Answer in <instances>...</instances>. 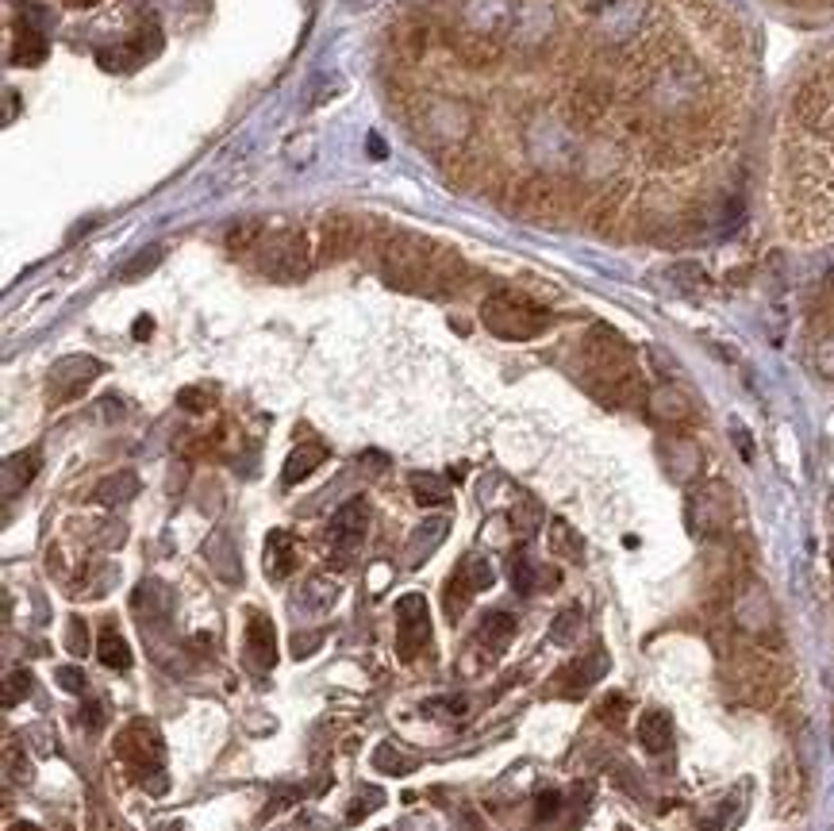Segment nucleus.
Masks as SVG:
<instances>
[{
	"label": "nucleus",
	"mask_w": 834,
	"mask_h": 831,
	"mask_svg": "<svg viewBox=\"0 0 834 831\" xmlns=\"http://www.w3.org/2000/svg\"><path fill=\"white\" fill-rule=\"evenodd\" d=\"M385 281L396 285V289H404V293L439 297V293H454L458 289L462 262L450 251L435 247L431 239L404 235V239H393L385 247Z\"/></svg>",
	"instance_id": "f257e3e1"
},
{
	"label": "nucleus",
	"mask_w": 834,
	"mask_h": 831,
	"mask_svg": "<svg viewBox=\"0 0 834 831\" xmlns=\"http://www.w3.org/2000/svg\"><path fill=\"white\" fill-rule=\"evenodd\" d=\"M481 324L496 335V339H508V343H527L542 331L550 328V312L535 304L523 293H512V289H500L492 293L489 301L481 304Z\"/></svg>",
	"instance_id": "f03ea898"
},
{
	"label": "nucleus",
	"mask_w": 834,
	"mask_h": 831,
	"mask_svg": "<svg viewBox=\"0 0 834 831\" xmlns=\"http://www.w3.org/2000/svg\"><path fill=\"white\" fill-rule=\"evenodd\" d=\"M116 755L131 766L135 778H150V793H166V778H162V758H166V747H162V735L150 720H131L127 728L120 731L116 739Z\"/></svg>",
	"instance_id": "7ed1b4c3"
},
{
	"label": "nucleus",
	"mask_w": 834,
	"mask_h": 831,
	"mask_svg": "<svg viewBox=\"0 0 834 831\" xmlns=\"http://www.w3.org/2000/svg\"><path fill=\"white\" fill-rule=\"evenodd\" d=\"M258 251V270L273 281H296L308 274L312 254H308V239L300 231H281V235H262Z\"/></svg>",
	"instance_id": "20e7f679"
},
{
	"label": "nucleus",
	"mask_w": 834,
	"mask_h": 831,
	"mask_svg": "<svg viewBox=\"0 0 834 831\" xmlns=\"http://www.w3.org/2000/svg\"><path fill=\"white\" fill-rule=\"evenodd\" d=\"M492 581H496V574H492V562L485 558V554H466V558H458L454 574H450L446 585H442V605H446V616H450V620H462V616H466V608L473 605V597H477V593H485Z\"/></svg>",
	"instance_id": "39448f33"
},
{
	"label": "nucleus",
	"mask_w": 834,
	"mask_h": 831,
	"mask_svg": "<svg viewBox=\"0 0 834 831\" xmlns=\"http://www.w3.org/2000/svg\"><path fill=\"white\" fill-rule=\"evenodd\" d=\"M396 651L404 662L412 658L431 643V608L423 601V593H404L396 601Z\"/></svg>",
	"instance_id": "423d86ee"
},
{
	"label": "nucleus",
	"mask_w": 834,
	"mask_h": 831,
	"mask_svg": "<svg viewBox=\"0 0 834 831\" xmlns=\"http://www.w3.org/2000/svg\"><path fill=\"white\" fill-rule=\"evenodd\" d=\"M604 674H608V651H604L600 643H592L585 655H577L565 670L554 674V697L577 701V697H585Z\"/></svg>",
	"instance_id": "0eeeda50"
},
{
	"label": "nucleus",
	"mask_w": 834,
	"mask_h": 831,
	"mask_svg": "<svg viewBox=\"0 0 834 831\" xmlns=\"http://www.w3.org/2000/svg\"><path fill=\"white\" fill-rule=\"evenodd\" d=\"M366 528H369V504L362 501V497L346 501L343 508L331 516V524H327V543H331V551L339 554V558H346L350 551H358V543L366 539Z\"/></svg>",
	"instance_id": "6e6552de"
},
{
	"label": "nucleus",
	"mask_w": 834,
	"mask_h": 831,
	"mask_svg": "<svg viewBox=\"0 0 834 831\" xmlns=\"http://www.w3.org/2000/svg\"><path fill=\"white\" fill-rule=\"evenodd\" d=\"M100 374H104V366H100L97 358H89V354L62 358V362L50 370V393H54V401H74L77 393H85Z\"/></svg>",
	"instance_id": "1a4fd4ad"
},
{
	"label": "nucleus",
	"mask_w": 834,
	"mask_h": 831,
	"mask_svg": "<svg viewBox=\"0 0 834 831\" xmlns=\"http://www.w3.org/2000/svg\"><path fill=\"white\" fill-rule=\"evenodd\" d=\"M243 651H246V662L254 670H273V662H277V635H273L270 616H262V612H250L246 616Z\"/></svg>",
	"instance_id": "9d476101"
},
{
	"label": "nucleus",
	"mask_w": 834,
	"mask_h": 831,
	"mask_svg": "<svg viewBox=\"0 0 834 831\" xmlns=\"http://www.w3.org/2000/svg\"><path fill=\"white\" fill-rule=\"evenodd\" d=\"M446 531H450V516H427V520L408 535V543H404V566H412V570L423 566V562L442 547Z\"/></svg>",
	"instance_id": "9b49d317"
},
{
	"label": "nucleus",
	"mask_w": 834,
	"mask_h": 831,
	"mask_svg": "<svg viewBox=\"0 0 834 831\" xmlns=\"http://www.w3.org/2000/svg\"><path fill=\"white\" fill-rule=\"evenodd\" d=\"M262 566L273 581H285L296 570V535L289 528H273L262 547Z\"/></svg>",
	"instance_id": "f8f14e48"
},
{
	"label": "nucleus",
	"mask_w": 834,
	"mask_h": 831,
	"mask_svg": "<svg viewBox=\"0 0 834 831\" xmlns=\"http://www.w3.org/2000/svg\"><path fill=\"white\" fill-rule=\"evenodd\" d=\"M638 743H642V751H650V755H665V751L673 747V720H669V712H662V708H646V712L638 716Z\"/></svg>",
	"instance_id": "ddd939ff"
},
{
	"label": "nucleus",
	"mask_w": 834,
	"mask_h": 831,
	"mask_svg": "<svg viewBox=\"0 0 834 831\" xmlns=\"http://www.w3.org/2000/svg\"><path fill=\"white\" fill-rule=\"evenodd\" d=\"M204 558H208V566L220 574L223 581H239L243 578V570H239V551H235V543H231V535L223 528L212 531V539L204 543Z\"/></svg>",
	"instance_id": "4468645a"
},
{
	"label": "nucleus",
	"mask_w": 834,
	"mask_h": 831,
	"mask_svg": "<svg viewBox=\"0 0 834 831\" xmlns=\"http://www.w3.org/2000/svg\"><path fill=\"white\" fill-rule=\"evenodd\" d=\"M323 462H327V447H323V443H300V447L285 458L281 485H300L304 478H312Z\"/></svg>",
	"instance_id": "2eb2a0df"
},
{
	"label": "nucleus",
	"mask_w": 834,
	"mask_h": 831,
	"mask_svg": "<svg viewBox=\"0 0 834 831\" xmlns=\"http://www.w3.org/2000/svg\"><path fill=\"white\" fill-rule=\"evenodd\" d=\"M358 247V227L350 224L346 216H331L323 224V258L327 262H339Z\"/></svg>",
	"instance_id": "dca6fc26"
},
{
	"label": "nucleus",
	"mask_w": 834,
	"mask_h": 831,
	"mask_svg": "<svg viewBox=\"0 0 834 831\" xmlns=\"http://www.w3.org/2000/svg\"><path fill=\"white\" fill-rule=\"evenodd\" d=\"M650 412H654V420H662V424H685L688 416H692V404H688V397L681 389L662 385V389H654V397H650Z\"/></svg>",
	"instance_id": "f3484780"
},
{
	"label": "nucleus",
	"mask_w": 834,
	"mask_h": 831,
	"mask_svg": "<svg viewBox=\"0 0 834 831\" xmlns=\"http://www.w3.org/2000/svg\"><path fill=\"white\" fill-rule=\"evenodd\" d=\"M131 608H135V616H139V628L143 624H158L162 616H166V589L158 585V581H143L139 589H135V597H131Z\"/></svg>",
	"instance_id": "a211bd4d"
},
{
	"label": "nucleus",
	"mask_w": 834,
	"mask_h": 831,
	"mask_svg": "<svg viewBox=\"0 0 834 831\" xmlns=\"http://www.w3.org/2000/svg\"><path fill=\"white\" fill-rule=\"evenodd\" d=\"M512 635H516V616H508V612H485L481 616V624H477V639L485 643V647H492V651H504L508 643H512Z\"/></svg>",
	"instance_id": "6ab92c4d"
},
{
	"label": "nucleus",
	"mask_w": 834,
	"mask_h": 831,
	"mask_svg": "<svg viewBox=\"0 0 834 831\" xmlns=\"http://www.w3.org/2000/svg\"><path fill=\"white\" fill-rule=\"evenodd\" d=\"M39 474V451L12 454L4 462V497H16V489H27V481Z\"/></svg>",
	"instance_id": "aec40b11"
},
{
	"label": "nucleus",
	"mask_w": 834,
	"mask_h": 831,
	"mask_svg": "<svg viewBox=\"0 0 834 831\" xmlns=\"http://www.w3.org/2000/svg\"><path fill=\"white\" fill-rule=\"evenodd\" d=\"M97 658L100 666H108V670H116V674H123V670H131V647L123 643V635L116 628H104L97 639Z\"/></svg>",
	"instance_id": "412c9836"
},
{
	"label": "nucleus",
	"mask_w": 834,
	"mask_h": 831,
	"mask_svg": "<svg viewBox=\"0 0 834 831\" xmlns=\"http://www.w3.org/2000/svg\"><path fill=\"white\" fill-rule=\"evenodd\" d=\"M139 493V478L131 474V470H123V474H112V478H104L97 485V501L100 504H127L131 497Z\"/></svg>",
	"instance_id": "4be33fe9"
},
{
	"label": "nucleus",
	"mask_w": 834,
	"mask_h": 831,
	"mask_svg": "<svg viewBox=\"0 0 834 831\" xmlns=\"http://www.w3.org/2000/svg\"><path fill=\"white\" fill-rule=\"evenodd\" d=\"M508 578H512V589L527 597V593H535L542 585V570L527 558V551H516L508 558Z\"/></svg>",
	"instance_id": "5701e85b"
},
{
	"label": "nucleus",
	"mask_w": 834,
	"mask_h": 831,
	"mask_svg": "<svg viewBox=\"0 0 834 831\" xmlns=\"http://www.w3.org/2000/svg\"><path fill=\"white\" fill-rule=\"evenodd\" d=\"M412 497L423 508H439V504L450 501V485L439 474H412Z\"/></svg>",
	"instance_id": "b1692460"
},
{
	"label": "nucleus",
	"mask_w": 834,
	"mask_h": 831,
	"mask_svg": "<svg viewBox=\"0 0 834 831\" xmlns=\"http://www.w3.org/2000/svg\"><path fill=\"white\" fill-rule=\"evenodd\" d=\"M373 766H377V770H389V774H412V770H416V758H404L393 743H381V747L373 751Z\"/></svg>",
	"instance_id": "393cba45"
},
{
	"label": "nucleus",
	"mask_w": 834,
	"mask_h": 831,
	"mask_svg": "<svg viewBox=\"0 0 834 831\" xmlns=\"http://www.w3.org/2000/svg\"><path fill=\"white\" fill-rule=\"evenodd\" d=\"M577 631H581V608H565L562 616L554 620V628H550V643L569 647V643L577 639Z\"/></svg>",
	"instance_id": "a878e982"
},
{
	"label": "nucleus",
	"mask_w": 834,
	"mask_h": 831,
	"mask_svg": "<svg viewBox=\"0 0 834 831\" xmlns=\"http://www.w3.org/2000/svg\"><path fill=\"white\" fill-rule=\"evenodd\" d=\"M550 547L558 554H565V558H581V539L573 535V528H569L565 520H554V524H550Z\"/></svg>",
	"instance_id": "bb28decb"
},
{
	"label": "nucleus",
	"mask_w": 834,
	"mask_h": 831,
	"mask_svg": "<svg viewBox=\"0 0 834 831\" xmlns=\"http://www.w3.org/2000/svg\"><path fill=\"white\" fill-rule=\"evenodd\" d=\"M262 235H266L262 224H254V220H250V224H239V227H231V231H227V247L243 254V251H250V247H258V243H262Z\"/></svg>",
	"instance_id": "cd10ccee"
},
{
	"label": "nucleus",
	"mask_w": 834,
	"mask_h": 831,
	"mask_svg": "<svg viewBox=\"0 0 834 831\" xmlns=\"http://www.w3.org/2000/svg\"><path fill=\"white\" fill-rule=\"evenodd\" d=\"M542 524V508L535 501H523L519 508H512V528L519 531V535H535Z\"/></svg>",
	"instance_id": "c85d7f7f"
},
{
	"label": "nucleus",
	"mask_w": 834,
	"mask_h": 831,
	"mask_svg": "<svg viewBox=\"0 0 834 831\" xmlns=\"http://www.w3.org/2000/svg\"><path fill=\"white\" fill-rule=\"evenodd\" d=\"M31 693V674L27 670H12L8 681H4V708H16L20 701H27Z\"/></svg>",
	"instance_id": "c756f323"
},
{
	"label": "nucleus",
	"mask_w": 834,
	"mask_h": 831,
	"mask_svg": "<svg viewBox=\"0 0 834 831\" xmlns=\"http://www.w3.org/2000/svg\"><path fill=\"white\" fill-rule=\"evenodd\" d=\"M158 262H162V247H147V254H139V258H131V262L123 266V281H139V277H147Z\"/></svg>",
	"instance_id": "7c9ffc66"
},
{
	"label": "nucleus",
	"mask_w": 834,
	"mask_h": 831,
	"mask_svg": "<svg viewBox=\"0 0 834 831\" xmlns=\"http://www.w3.org/2000/svg\"><path fill=\"white\" fill-rule=\"evenodd\" d=\"M335 601V585L323 578H312L308 581V589H304V605L308 608H327Z\"/></svg>",
	"instance_id": "2f4dec72"
},
{
	"label": "nucleus",
	"mask_w": 834,
	"mask_h": 831,
	"mask_svg": "<svg viewBox=\"0 0 834 831\" xmlns=\"http://www.w3.org/2000/svg\"><path fill=\"white\" fill-rule=\"evenodd\" d=\"M735 812H738L735 801H723L712 816H704V820H700V831H727L731 824H735Z\"/></svg>",
	"instance_id": "473e14b6"
},
{
	"label": "nucleus",
	"mask_w": 834,
	"mask_h": 831,
	"mask_svg": "<svg viewBox=\"0 0 834 831\" xmlns=\"http://www.w3.org/2000/svg\"><path fill=\"white\" fill-rule=\"evenodd\" d=\"M381 801H385V793H381V789H362V797H354V805H350V812H346V816H350V820H366L369 812H373V808H381Z\"/></svg>",
	"instance_id": "72a5a7b5"
},
{
	"label": "nucleus",
	"mask_w": 834,
	"mask_h": 831,
	"mask_svg": "<svg viewBox=\"0 0 834 831\" xmlns=\"http://www.w3.org/2000/svg\"><path fill=\"white\" fill-rule=\"evenodd\" d=\"M58 685H62L66 693H85V689H89V678H85L81 666H62V670H58Z\"/></svg>",
	"instance_id": "f704fd0d"
},
{
	"label": "nucleus",
	"mask_w": 834,
	"mask_h": 831,
	"mask_svg": "<svg viewBox=\"0 0 834 831\" xmlns=\"http://www.w3.org/2000/svg\"><path fill=\"white\" fill-rule=\"evenodd\" d=\"M623 712H627V701H623L619 693L600 701V720H604V724H623Z\"/></svg>",
	"instance_id": "c9c22d12"
},
{
	"label": "nucleus",
	"mask_w": 834,
	"mask_h": 831,
	"mask_svg": "<svg viewBox=\"0 0 834 831\" xmlns=\"http://www.w3.org/2000/svg\"><path fill=\"white\" fill-rule=\"evenodd\" d=\"M181 408H189V412H204V408H212V393H204V389H181Z\"/></svg>",
	"instance_id": "e433bc0d"
},
{
	"label": "nucleus",
	"mask_w": 834,
	"mask_h": 831,
	"mask_svg": "<svg viewBox=\"0 0 834 831\" xmlns=\"http://www.w3.org/2000/svg\"><path fill=\"white\" fill-rule=\"evenodd\" d=\"M535 812H539V820H554V816L562 812V797H558L554 789H546V793H539V805H535Z\"/></svg>",
	"instance_id": "4c0bfd02"
},
{
	"label": "nucleus",
	"mask_w": 834,
	"mask_h": 831,
	"mask_svg": "<svg viewBox=\"0 0 834 831\" xmlns=\"http://www.w3.org/2000/svg\"><path fill=\"white\" fill-rule=\"evenodd\" d=\"M66 647L70 655H85V620H70V631H66Z\"/></svg>",
	"instance_id": "58836bf2"
},
{
	"label": "nucleus",
	"mask_w": 834,
	"mask_h": 831,
	"mask_svg": "<svg viewBox=\"0 0 834 831\" xmlns=\"http://www.w3.org/2000/svg\"><path fill=\"white\" fill-rule=\"evenodd\" d=\"M819 366H823V370H827V374L834 378V339L827 343V347H823V351H819Z\"/></svg>",
	"instance_id": "ea45409f"
},
{
	"label": "nucleus",
	"mask_w": 834,
	"mask_h": 831,
	"mask_svg": "<svg viewBox=\"0 0 834 831\" xmlns=\"http://www.w3.org/2000/svg\"><path fill=\"white\" fill-rule=\"evenodd\" d=\"M150 328H154V320H135V339H147Z\"/></svg>",
	"instance_id": "a19ab883"
},
{
	"label": "nucleus",
	"mask_w": 834,
	"mask_h": 831,
	"mask_svg": "<svg viewBox=\"0 0 834 831\" xmlns=\"http://www.w3.org/2000/svg\"><path fill=\"white\" fill-rule=\"evenodd\" d=\"M8 831H39V828H35V824H27V820H20V824H12Z\"/></svg>",
	"instance_id": "79ce46f5"
},
{
	"label": "nucleus",
	"mask_w": 834,
	"mask_h": 831,
	"mask_svg": "<svg viewBox=\"0 0 834 831\" xmlns=\"http://www.w3.org/2000/svg\"><path fill=\"white\" fill-rule=\"evenodd\" d=\"M70 4H81V8H89V4H97V0H70Z\"/></svg>",
	"instance_id": "37998d69"
},
{
	"label": "nucleus",
	"mask_w": 834,
	"mask_h": 831,
	"mask_svg": "<svg viewBox=\"0 0 834 831\" xmlns=\"http://www.w3.org/2000/svg\"><path fill=\"white\" fill-rule=\"evenodd\" d=\"M162 831H181V828H162Z\"/></svg>",
	"instance_id": "c03bdc74"
}]
</instances>
